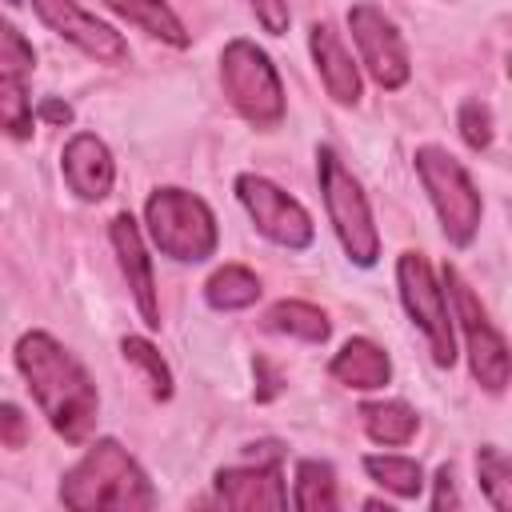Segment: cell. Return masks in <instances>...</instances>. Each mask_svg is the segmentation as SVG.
Here are the masks:
<instances>
[{
	"mask_svg": "<svg viewBox=\"0 0 512 512\" xmlns=\"http://www.w3.org/2000/svg\"><path fill=\"white\" fill-rule=\"evenodd\" d=\"M0 128L16 140H28L32 136V100H28V88L16 72H4L0 68Z\"/></svg>",
	"mask_w": 512,
	"mask_h": 512,
	"instance_id": "603a6c76",
	"label": "cell"
},
{
	"mask_svg": "<svg viewBox=\"0 0 512 512\" xmlns=\"http://www.w3.org/2000/svg\"><path fill=\"white\" fill-rule=\"evenodd\" d=\"M256 20L264 24V32L272 36H284L288 32V0H248Z\"/></svg>",
	"mask_w": 512,
	"mask_h": 512,
	"instance_id": "f1b7e54d",
	"label": "cell"
},
{
	"mask_svg": "<svg viewBox=\"0 0 512 512\" xmlns=\"http://www.w3.org/2000/svg\"><path fill=\"white\" fill-rule=\"evenodd\" d=\"M348 28H352V40H356L360 60L372 72V80L388 92L404 88L412 76V60H408V48H404L396 24L380 8L356 4V8H348Z\"/></svg>",
	"mask_w": 512,
	"mask_h": 512,
	"instance_id": "30bf717a",
	"label": "cell"
},
{
	"mask_svg": "<svg viewBox=\"0 0 512 512\" xmlns=\"http://www.w3.org/2000/svg\"><path fill=\"white\" fill-rule=\"evenodd\" d=\"M16 368L28 380L56 436H64L68 444H84L88 432L96 428L100 396L92 376L80 368V360L48 332H24L16 344Z\"/></svg>",
	"mask_w": 512,
	"mask_h": 512,
	"instance_id": "6da1fadb",
	"label": "cell"
},
{
	"mask_svg": "<svg viewBox=\"0 0 512 512\" xmlns=\"http://www.w3.org/2000/svg\"><path fill=\"white\" fill-rule=\"evenodd\" d=\"M456 124H460V136H464V144H468L472 152H484V148L492 144V112H488V104L464 100Z\"/></svg>",
	"mask_w": 512,
	"mask_h": 512,
	"instance_id": "484cf974",
	"label": "cell"
},
{
	"mask_svg": "<svg viewBox=\"0 0 512 512\" xmlns=\"http://www.w3.org/2000/svg\"><path fill=\"white\" fill-rule=\"evenodd\" d=\"M292 504L300 512H332L336 508V472L328 460H300L296 464Z\"/></svg>",
	"mask_w": 512,
	"mask_h": 512,
	"instance_id": "44dd1931",
	"label": "cell"
},
{
	"mask_svg": "<svg viewBox=\"0 0 512 512\" xmlns=\"http://www.w3.org/2000/svg\"><path fill=\"white\" fill-rule=\"evenodd\" d=\"M364 472L400 500H416L424 492V468L412 456H364Z\"/></svg>",
	"mask_w": 512,
	"mask_h": 512,
	"instance_id": "7402d4cb",
	"label": "cell"
},
{
	"mask_svg": "<svg viewBox=\"0 0 512 512\" xmlns=\"http://www.w3.org/2000/svg\"><path fill=\"white\" fill-rule=\"evenodd\" d=\"M112 248H116V260H120V272L132 288V300L140 308V320L148 328H160V300H156V280H152V260H148V248H144V236L136 228V220L128 212H120L112 220Z\"/></svg>",
	"mask_w": 512,
	"mask_h": 512,
	"instance_id": "4fadbf2b",
	"label": "cell"
},
{
	"mask_svg": "<svg viewBox=\"0 0 512 512\" xmlns=\"http://www.w3.org/2000/svg\"><path fill=\"white\" fill-rule=\"evenodd\" d=\"M316 176H320L324 208H328V220L340 236L344 256L360 268H372L376 256H380V236H376L364 188L356 184V176L340 164V156L332 148H316Z\"/></svg>",
	"mask_w": 512,
	"mask_h": 512,
	"instance_id": "5b68a950",
	"label": "cell"
},
{
	"mask_svg": "<svg viewBox=\"0 0 512 512\" xmlns=\"http://www.w3.org/2000/svg\"><path fill=\"white\" fill-rule=\"evenodd\" d=\"M412 160H416V176H420V184H424V192H428V200L440 216L444 236L456 248H468L476 240L480 216H484V204H480V192H476L472 176L464 172V164L452 152H444L436 144L416 148Z\"/></svg>",
	"mask_w": 512,
	"mask_h": 512,
	"instance_id": "3957f363",
	"label": "cell"
},
{
	"mask_svg": "<svg viewBox=\"0 0 512 512\" xmlns=\"http://www.w3.org/2000/svg\"><path fill=\"white\" fill-rule=\"evenodd\" d=\"M360 424H364V432H368L376 444L400 448V444H408V440L416 436L420 416H416V408L404 404V400H376V404H360Z\"/></svg>",
	"mask_w": 512,
	"mask_h": 512,
	"instance_id": "e0dca14e",
	"label": "cell"
},
{
	"mask_svg": "<svg viewBox=\"0 0 512 512\" xmlns=\"http://www.w3.org/2000/svg\"><path fill=\"white\" fill-rule=\"evenodd\" d=\"M332 380H340L344 388H356V392H372V388H384L388 376H392V364H388V352L368 340V336H352L328 364Z\"/></svg>",
	"mask_w": 512,
	"mask_h": 512,
	"instance_id": "2e32d148",
	"label": "cell"
},
{
	"mask_svg": "<svg viewBox=\"0 0 512 512\" xmlns=\"http://www.w3.org/2000/svg\"><path fill=\"white\" fill-rule=\"evenodd\" d=\"M24 440H28V420H24V412L4 400V404H0V444L20 448Z\"/></svg>",
	"mask_w": 512,
	"mask_h": 512,
	"instance_id": "83f0119b",
	"label": "cell"
},
{
	"mask_svg": "<svg viewBox=\"0 0 512 512\" xmlns=\"http://www.w3.org/2000/svg\"><path fill=\"white\" fill-rule=\"evenodd\" d=\"M456 504H460V496H456V484H452V468L440 464V468H436V496H432V508L444 512V508H456Z\"/></svg>",
	"mask_w": 512,
	"mask_h": 512,
	"instance_id": "f546056e",
	"label": "cell"
},
{
	"mask_svg": "<svg viewBox=\"0 0 512 512\" xmlns=\"http://www.w3.org/2000/svg\"><path fill=\"white\" fill-rule=\"evenodd\" d=\"M308 48H312V60H316V72H320L328 96L336 104H356L360 100V72L352 64L344 40L336 36V28L332 24H312Z\"/></svg>",
	"mask_w": 512,
	"mask_h": 512,
	"instance_id": "9a60e30c",
	"label": "cell"
},
{
	"mask_svg": "<svg viewBox=\"0 0 512 512\" xmlns=\"http://www.w3.org/2000/svg\"><path fill=\"white\" fill-rule=\"evenodd\" d=\"M220 84L232 108L256 124V128H276L284 120V84L276 64L268 60L264 48L252 40H228L220 52Z\"/></svg>",
	"mask_w": 512,
	"mask_h": 512,
	"instance_id": "277c9868",
	"label": "cell"
},
{
	"mask_svg": "<svg viewBox=\"0 0 512 512\" xmlns=\"http://www.w3.org/2000/svg\"><path fill=\"white\" fill-rule=\"evenodd\" d=\"M120 352H124L128 364H136V368L148 376L156 400H168V396H172V372H168V364L160 360V352H156L144 336H124V340H120Z\"/></svg>",
	"mask_w": 512,
	"mask_h": 512,
	"instance_id": "d4e9b609",
	"label": "cell"
},
{
	"mask_svg": "<svg viewBox=\"0 0 512 512\" xmlns=\"http://www.w3.org/2000/svg\"><path fill=\"white\" fill-rule=\"evenodd\" d=\"M152 244L184 264L208 260L216 252V216L212 208L184 188H156L144 204Z\"/></svg>",
	"mask_w": 512,
	"mask_h": 512,
	"instance_id": "8992f818",
	"label": "cell"
},
{
	"mask_svg": "<svg viewBox=\"0 0 512 512\" xmlns=\"http://www.w3.org/2000/svg\"><path fill=\"white\" fill-rule=\"evenodd\" d=\"M40 116H44L48 124H72V104H64V100H44V104H40Z\"/></svg>",
	"mask_w": 512,
	"mask_h": 512,
	"instance_id": "4dcf8cb0",
	"label": "cell"
},
{
	"mask_svg": "<svg viewBox=\"0 0 512 512\" xmlns=\"http://www.w3.org/2000/svg\"><path fill=\"white\" fill-rule=\"evenodd\" d=\"M32 8L56 36L76 44L84 56H92L100 64H124L128 60V40L112 24H104L92 12H84L76 0H32Z\"/></svg>",
	"mask_w": 512,
	"mask_h": 512,
	"instance_id": "8fae6325",
	"label": "cell"
},
{
	"mask_svg": "<svg viewBox=\"0 0 512 512\" xmlns=\"http://www.w3.org/2000/svg\"><path fill=\"white\" fill-rule=\"evenodd\" d=\"M256 372H260V384H264L256 396H260V400H272V396H276V388H280V384H276V376L268 372V364H264V360H256Z\"/></svg>",
	"mask_w": 512,
	"mask_h": 512,
	"instance_id": "1f68e13d",
	"label": "cell"
},
{
	"mask_svg": "<svg viewBox=\"0 0 512 512\" xmlns=\"http://www.w3.org/2000/svg\"><path fill=\"white\" fill-rule=\"evenodd\" d=\"M108 8L116 16H124L128 24L144 28L148 36H156L172 48H188V32H184L180 16L168 8V0H108Z\"/></svg>",
	"mask_w": 512,
	"mask_h": 512,
	"instance_id": "ac0fdd59",
	"label": "cell"
},
{
	"mask_svg": "<svg viewBox=\"0 0 512 512\" xmlns=\"http://www.w3.org/2000/svg\"><path fill=\"white\" fill-rule=\"evenodd\" d=\"M60 504L72 512H144L156 504V488L128 448L112 436L96 440L60 480Z\"/></svg>",
	"mask_w": 512,
	"mask_h": 512,
	"instance_id": "7a4b0ae2",
	"label": "cell"
},
{
	"mask_svg": "<svg viewBox=\"0 0 512 512\" xmlns=\"http://www.w3.org/2000/svg\"><path fill=\"white\" fill-rule=\"evenodd\" d=\"M60 168H64L68 188H72L80 200H104V196L112 192L116 164H112L108 144H104L100 136H92V132H76V136L64 144Z\"/></svg>",
	"mask_w": 512,
	"mask_h": 512,
	"instance_id": "5bb4252c",
	"label": "cell"
},
{
	"mask_svg": "<svg viewBox=\"0 0 512 512\" xmlns=\"http://www.w3.org/2000/svg\"><path fill=\"white\" fill-rule=\"evenodd\" d=\"M36 64V48L24 40V32L16 24H8L0 16V68H16V72H28Z\"/></svg>",
	"mask_w": 512,
	"mask_h": 512,
	"instance_id": "4316f807",
	"label": "cell"
},
{
	"mask_svg": "<svg viewBox=\"0 0 512 512\" xmlns=\"http://www.w3.org/2000/svg\"><path fill=\"white\" fill-rule=\"evenodd\" d=\"M444 284H448V308H452V324H460L464 344H468V364L472 376L480 380V388L488 392H504L508 388V344L496 332V324L488 320L480 296L468 288V280L444 264Z\"/></svg>",
	"mask_w": 512,
	"mask_h": 512,
	"instance_id": "ba28073f",
	"label": "cell"
},
{
	"mask_svg": "<svg viewBox=\"0 0 512 512\" xmlns=\"http://www.w3.org/2000/svg\"><path fill=\"white\" fill-rule=\"evenodd\" d=\"M8 4H20V0H8Z\"/></svg>",
	"mask_w": 512,
	"mask_h": 512,
	"instance_id": "d6a6232c",
	"label": "cell"
},
{
	"mask_svg": "<svg viewBox=\"0 0 512 512\" xmlns=\"http://www.w3.org/2000/svg\"><path fill=\"white\" fill-rule=\"evenodd\" d=\"M236 196L248 208L256 232L268 236L272 244L292 248V252L312 244V216L284 188H276L272 180H264L256 172H244V176H236Z\"/></svg>",
	"mask_w": 512,
	"mask_h": 512,
	"instance_id": "9c48e42d",
	"label": "cell"
},
{
	"mask_svg": "<svg viewBox=\"0 0 512 512\" xmlns=\"http://www.w3.org/2000/svg\"><path fill=\"white\" fill-rule=\"evenodd\" d=\"M216 496L236 512H260V508H284V476H280V448L264 444V460L256 464H232L216 472Z\"/></svg>",
	"mask_w": 512,
	"mask_h": 512,
	"instance_id": "7c38bea8",
	"label": "cell"
},
{
	"mask_svg": "<svg viewBox=\"0 0 512 512\" xmlns=\"http://www.w3.org/2000/svg\"><path fill=\"white\" fill-rule=\"evenodd\" d=\"M396 284H400V300H404V312L412 316V324L424 332L428 348H432V360L440 368H452L456 364V332H452V308H448V296L428 264L424 252H404L396 260Z\"/></svg>",
	"mask_w": 512,
	"mask_h": 512,
	"instance_id": "52a82bcc",
	"label": "cell"
},
{
	"mask_svg": "<svg viewBox=\"0 0 512 512\" xmlns=\"http://www.w3.org/2000/svg\"><path fill=\"white\" fill-rule=\"evenodd\" d=\"M264 328L272 332H288L296 340H308V344H324L332 324L328 316L316 308V304H304V300H280L264 312Z\"/></svg>",
	"mask_w": 512,
	"mask_h": 512,
	"instance_id": "ffe728a7",
	"label": "cell"
},
{
	"mask_svg": "<svg viewBox=\"0 0 512 512\" xmlns=\"http://www.w3.org/2000/svg\"><path fill=\"white\" fill-rule=\"evenodd\" d=\"M476 476H480V488L484 496L492 500V508L508 512L512 508V464L508 456L496 448V444H484L480 456H476Z\"/></svg>",
	"mask_w": 512,
	"mask_h": 512,
	"instance_id": "cb8c5ba5",
	"label": "cell"
},
{
	"mask_svg": "<svg viewBox=\"0 0 512 512\" xmlns=\"http://www.w3.org/2000/svg\"><path fill=\"white\" fill-rule=\"evenodd\" d=\"M204 300L216 308V312H236V308H248L260 300V280L256 272H248L244 264H224L208 276L204 284Z\"/></svg>",
	"mask_w": 512,
	"mask_h": 512,
	"instance_id": "d6986e66",
	"label": "cell"
}]
</instances>
